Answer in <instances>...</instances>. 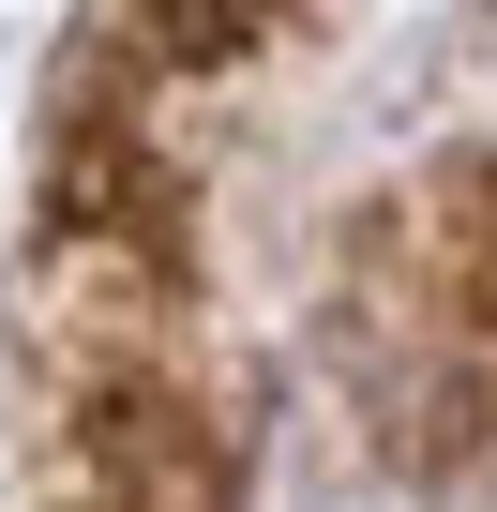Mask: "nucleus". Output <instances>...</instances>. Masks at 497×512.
I'll return each mask as SVG.
<instances>
[{"mask_svg":"<svg viewBox=\"0 0 497 512\" xmlns=\"http://www.w3.org/2000/svg\"><path fill=\"white\" fill-rule=\"evenodd\" d=\"M76 497L91 512H226V452L181 392H91L76 407Z\"/></svg>","mask_w":497,"mask_h":512,"instance_id":"obj_1","label":"nucleus"},{"mask_svg":"<svg viewBox=\"0 0 497 512\" xmlns=\"http://www.w3.org/2000/svg\"><path fill=\"white\" fill-rule=\"evenodd\" d=\"M407 256H422V287H392V302H422L452 347H497V166H467V181H437L407 226H392Z\"/></svg>","mask_w":497,"mask_h":512,"instance_id":"obj_2","label":"nucleus"}]
</instances>
